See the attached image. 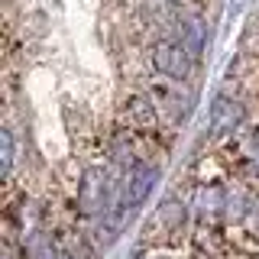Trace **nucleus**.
I'll return each mask as SVG.
<instances>
[{"instance_id":"nucleus-1","label":"nucleus","mask_w":259,"mask_h":259,"mask_svg":"<svg viewBox=\"0 0 259 259\" xmlns=\"http://www.w3.org/2000/svg\"><path fill=\"white\" fill-rule=\"evenodd\" d=\"M152 65H156V71H162V75L182 81L191 71V55H188V49L178 46V42H159L156 52H152Z\"/></svg>"},{"instance_id":"nucleus-2","label":"nucleus","mask_w":259,"mask_h":259,"mask_svg":"<svg viewBox=\"0 0 259 259\" xmlns=\"http://www.w3.org/2000/svg\"><path fill=\"white\" fill-rule=\"evenodd\" d=\"M243 120V107L227 97H217L214 101V110H210V130L214 133H233Z\"/></svg>"},{"instance_id":"nucleus-3","label":"nucleus","mask_w":259,"mask_h":259,"mask_svg":"<svg viewBox=\"0 0 259 259\" xmlns=\"http://www.w3.org/2000/svg\"><path fill=\"white\" fill-rule=\"evenodd\" d=\"M104 194H107V188H104L101 172H88L84 182H81V191H78V207L84 214H97L104 207Z\"/></svg>"},{"instance_id":"nucleus-4","label":"nucleus","mask_w":259,"mask_h":259,"mask_svg":"<svg viewBox=\"0 0 259 259\" xmlns=\"http://www.w3.org/2000/svg\"><path fill=\"white\" fill-rule=\"evenodd\" d=\"M152 182H156V168L152 165H140L130 172V182H126V191H123V204H140V201L149 194Z\"/></svg>"},{"instance_id":"nucleus-5","label":"nucleus","mask_w":259,"mask_h":259,"mask_svg":"<svg viewBox=\"0 0 259 259\" xmlns=\"http://www.w3.org/2000/svg\"><path fill=\"white\" fill-rule=\"evenodd\" d=\"M10 165H13V136L10 130H4V172H10Z\"/></svg>"},{"instance_id":"nucleus-6","label":"nucleus","mask_w":259,"mask_h":259,"mask_svg":"<svg viewBox=\"0 0 259 259\" xmlns=\"http://www.w3.org/2000/svg\"><path fill=\"white\" fill-rule=\"evenodd\" d=\"M249 156L256 159V165H259V133L253 136V143H249Z\"/></svg>"}]
</instances>
